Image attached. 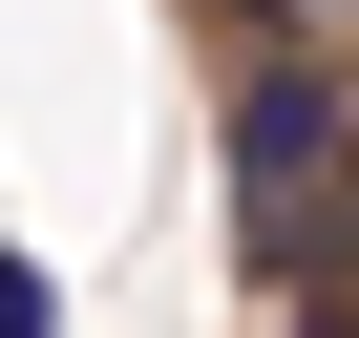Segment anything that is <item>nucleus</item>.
<instances>
[{
	"instance_id": "nucleus-1",
	"label": "nucleus",
	"mask_w": 359,
	"mask_h": 338,
	"mask_svg": "<svg viewBox=\"0 0 359 338\" xmlns=\"http://www.w3.org/2000/svg\"><path fill=\"white\" fill-rule=\"evenodd\" d=\"M317 191H338V85H317V64H254V85H233V212H254L275 275L317 254Z\"/></svg>"
},
{
	"instance_id": "nucleus-2",
	"label": "nucleus",
	"mask_w": 359,
	"mask_h": 338,
	"mask_svg": "<svg viewBox=\"0 0 359 338\" xmlns=\"http://www.w3.org/2000/svg\"><path fill=\"white\" fill-rule=\"evenodd\" d=\"M0 338H64V275L43 254H0Z\"/></svg>"
}]
</instances>
